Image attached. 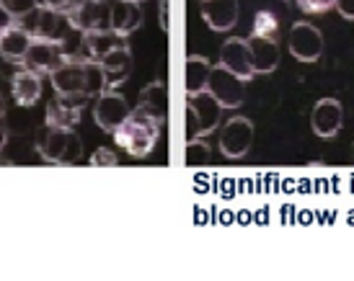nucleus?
<instances>
[{"label": "nucleus", "instance_id": "obj_1", "mask_svg": "<svg viewBox=\"0 0 354 281\" xmlns=\"http://www.w3.org/2000/svg\"><path fill=\"white\" fill-rule=\"evenodd\" d=\"M50 78L55 96L68 98L78 106H86L91 98L101 96L106 90V78H104L101 65L86 55H70L65 65L55 70Z\"/></svg>", "mask_w": 354, "mask_h": 281}, {"label": "nucleus", "instance_id": "obj_2", "mask_svg": "<svg viewBox=\"0 0 354 281\" xmlns=\"http://www.w3.org/2000/svg\"><path fill=\"white\" fill-rule=\"evenodd\" d=\"M16 26L24 29L31 39H44V41H55V44H62L65 55H78V44L75 41V29L70 23L68 13H59V10H52L47 6H37L34 10H29L26 16L16 19ZM83 37V34H80Z\"/></svg>", "mask_w": 354, "mask_h": 281}, {"label": "nucleus", "instance_id": "obj_3", "mask_svg": "<svg viewBox=\"0 0 354 281\" xmlns=\"http://www.w3.org/2000/svg\"><path fill=\"white\" fill-rule=\"evenodd\" d=\"M117 147H122L127 155L132 157H145L153 153L158 137H160V124H156L153 119L142 117L138 111H132L122 124L111 132Z\"/></svg>", "mask_w": 354, "mask_h": 281}, {"label": "nucleus", "instance_id": "obj_4", "mask_svg": "<svg viewBox=\"0 0 354 281\" xmlns=\"http://www.w3.org/2000/svg\"><path fill=\"white\" fill-rule=\"evenodd\" d=\"M37 153L47 163L73 165L83 157V145H80V137L73 129L44 124L37 132Z\"/></svg>", "mask_w": 354, "mask_h": 281}, {"label": "nucleus", "instance_id": "obj_5", "mask_svg": "<svg viewBox=\"0 0 354 281\" xmlns=\"http://www.w3.org/2000/svg\"><path fill=\"white\" fill-rule=\"evenodd\" d=\"M220 104L209 96L207 90L189 98L187 106V142L192 139H202L209 132H215V126H220Z\"/></svg>", "mask_w": 354, "mask_h": 281}, {"label": "nucleus", "instance_id": "obj_6", "mask_svg": "<svg viewBox=\"0 0 354 281\" xmlns=\"http://www.w3.org/2000/svg\"><path fill=\"white\" fill-rule=\"evenodd\" d=\"M68 16L73 29L80 34L111 31V0H78V6Z\"/></svg>", "mask_w": 354, "mask_h": 281}, {"label": "nucleus", "instance_id": "obj_7", "mask_svg": "<svg viewBox=\"0 0 354 281\" xmlns=\"http://www.w3.org/2000/svg\"><path fill=\"white\" fill-rule=\"evenodd\" d=\"M254 142V124L246 117L227 119L220 129V153L230 160H241L251 150Z\"/></svg>", "mask_w": 354, "mask_h": 281}, {"label": "nucleus", "instance_id": "obj_8", "mask_svg": "<svg viewBox=\"0 0 354 281\" xmlns=\"http://www.w3.org/2000/svg\"><path fill=\"white\" fill-rule=\"evenodd\" d=\"M65 59H68V55H65L62 44L34 39L24 62H21V70H29V72H37V75H52L55 70L65 65Z\"/></svg>", "mask_w": 354, "mask_h": 281}, {"label": "nucleus", "instance_id": "obj_9", "mask_svg": "<svg viewBox=\"0 0 354 281\" xmlns=\"http://www.w3.org/2000/svg\"><path fill=\"white\" fill-rule=\"evenodd\" d=\"M207 93L215 98L223 108H238L243 106V80L236 78L233 72H227L225 68L209 70V80H207Z\"/></svg>", "mask_w": 354, "mask_h": 281}, {"label": "nucleus", "instance_id": "obj_10", "mask_svg": "<svg viewBox=\"0 0 354 281\" xmlns=\"http://www.w3.org/2000/svg\"><path fill=\"white\" fill-rule=\"evenodd\" d=\"M287 47H290V55L297 62H315V59L324 55V34L315 29L313 23L300 21V23H295L290 29Z\"/></svg>", "mask_w": 354, "mask_h": 281}, {"label": "nucleus", "instance_id": "obj_11", "mask_svg": "<svg viewBox=\"0 0 354 281\" xmlns=\"http://www.w3.org/2000/svg\"><path fill=\"white\" fill-rule=\"evenodd\" d=\"M132 114L127 98L122 93H114V90H104L99 98H96V106H93V122L104 129V132H114L124 119Z\"/></svg>", "mask_w": 354, "mask_h": 281}, {"label": "nucleus", "instance_id": "obj_12", "mask_svg": "<svg viewBox=\"0 0 354 281\" xmlns=\"http://www.w3.org/2000/svg\"><path fill=\"white\" fill-rule=\"evenodd\" d=\"M220 68H225L227 72H233L236 78L243 83L256 75L254 62H251V52H248V41L241 37H230V39L220 47Z\"/></svg>", "mask_w": 354, "mask_h": 281}, {"label": "nucleus", "instance_id": "obj_13", "mask_svg": "<svg viewBox=\"0 0 354 281\" xmlns=\"http://www.w3.org/2000/svg\"><path fill=\"white\" fill-rule=\"evenodd\" d=\"M344 124V108L336 98H321L313 106V114H310V126L318 137L324 139H331V137L339 135V129Z\"/></svg>", "mask_w": 354, "mask_h": 281}, {"label": "nucleus", "instance_id": "obj_14", "mask_svg": "<svg viewBox=\"0 0 354 281\" xmlns=\"http://www.w3.org/2000/svg\"><path fill=\"white\" fill-rule=\"evenodd\" d=\"M132 111H138L142 117L153 119L156 124H166V117H168V90H166V83L163 80H153L150 86H145L140 90V98H138V106L132 108Z\"/></svg>", "mask_w": 354, "mask_h": 281}, {"label": "nucleus", "instance_id": "obj_15", "mask_svg": "<svg viewBox=\"0 0 354 281\" xmlns=\"http://www.w3.org/2000/svg\"><path fill=\"white\" fill-rule=\"evenodd\" d=\"M199 10L212 31H230L238 21V0H199Z\"/></svg>", "mask_w": 354, "mask_h": 281}, {"label": "nucleus", "instance_id": "obj_16", "mask_svg": "<svg viewBox=\"0 0 354 281\" xmlns=\"http://www.w3.org/2000/svg\"><path fill=\"white\" fill-rule=\"evenodd\" d=\"M246 41H248V52H251V62H254L256 72H261V75L274 72L277 65H279V47H277L274 37L251 34Z\"/></svg>", "mask_w": 354, "mask_h": 281}, {"label": "nucleus", "instance_id": "obj_17", "mask_svg": "<svg viewBox=\"0 0 354 281\" xmlns=\"http://www.w3.org/2000/svg\"><path fill=\"white\" fill-rule=\"evenodd\" d=\"M142 23V8L135 0H111V31L127 39Z\"/></svg>", "mask_w": 354, "mask_h": 281}, {"label": "nucleus", "instance_id": "obj_18", "mask_svg": "<svg viewBox=\"0 0 354 281\" xmlns=\"http://www.w3.org/2000/svg\"><path fill=\"white\" fill-rule=\"evenodd\" d=\"M124 44H127L124 37H119L117 31H88V34L80 37V49H83V55H86L88 59H96V62H101L109 52L124 47Z\"/></svg>", "mask_w": 354, "mask_h": 281}, {"label": "nucleus", "instance_id": "obj_19", "mask_svg": "<svg viewBox=\"0 0 354 281\" xmlns=\"http://www.w3.org/2000/svg\"><path fill=\"white\" fill-rule=\"evenodd\" d=\"M101 70H104V78H106V88L111 86H122L124 80L132 75V52H129V47L124 44V47L114 49V52H109L106 57L99 62Z\"/></svg>", "mask_w": 354, "mask_h": 281}, {"label": "nucleus", "instance_id": "obj_20", "mask_svg": "<svg viewBox=\"0 0 354 281\" xmlns=\"http://www.w3.org/2000/svg\"><path fill=\"white\" fill-rule=\"evenodd\" d=\"M80 117H83V106L73 104L68 98L55 96L50 104H47V124H52V126L73 129V126L80 122Z\"/></svg>", "mask_w": 354, "mask_h": 281}, {"label": "nucleus", "instance_id": "obj_21", "mask_svg": "<svg viewBox=\"0 0 354 281\" xmlns=\"http://www.w3.org/2000/svg\"><path fill=\"white\" fill-rule=\"evenodd\" d=\"M41 96V75L29 72V70H19L13 75V98L19 106H34Z\"/></svg>", "mask_w": 354, "mask_h": 281}, {"label": "nucleus", "instance_id": "obj_22", "mask_svg": "<svg viewBox=\"0 0 354 281\" xmlns=\"http://www.w3.org/2000/svg\"><path fill=\"white\" fill-rule=\"evenodd\" d=\"M31 41L34 39H31L26 31L19 29V26H13L8 34L0 37V57L8 59V62H19L21 65L24 57H26V52H29Z\"/></svg>", "mask_w": 354, "mask_h": 281}, {"label": "nucleus", "instance_id": "obj_23", "mask_svg": "<svg viewBox=\"0 0 354 281\" xmlns=\"http://www.w3.org/2000/svg\"><path fill=\"white\" fill-rule=\"evenodd\" d=\"M209 70H212V65L207 62V57H199V55H189L187 57V96L189 98L207 90Z\"/></svg>", "mask_w": 354, "mask_h": 281}, {"label": "nucleus", "instance_id": "obj_24", "mask_svg": "<svg viewBox=\"0 0 354 281\" xmlns=\"http://www.w3.org/2000/svg\"><path fill=\"white\" fill-rule=\"evenodd\" d=\"M187 163L189 165H207L209 163V147L202 139H192L187 145Z\"/></svg>", "mask_w": 354, "mask_h": 281}, {"label": "nucleus", "instance_id": "obj_25", "mask_svg": "<svg viewBox=\"0 0 354 281\" xmlns=\"http://www.w3.org/2000/svg\"><path fill=\"white\" fill-rule=\"evenodd\" d=\"M277 31V19L269 13V10H259L254 19V34L259 37H274Z\"/></svg>", "mask_w": 354, "mask_h": 281}, {"label": "nucleus", "instance_id": "obj_26", "mask_svg": "<svg viewBox=\"0 0 354 281\" xmlns=\"http://www.w3.org/2000/svg\"><path fill=\"white\" fill-rule=\"evenodd\" d=\"M6 8H8V13L13 16V19H21V16H26L29 10H34L39 3L37 0H0Z\"/></svg>", "mask_w": 354, "mask_h": 281}, {"label": "nucleus", "instance_id": "obj_27", "mask_svg": "<svg viewBox=\"0 0 354 281\" xmlns=\"http://www.w3.org/2000/svg\"><path fill=\"white\" fill-rule=\"evenodd\" d=\"M336 0H297V8L303 13H310V16H318V13H326L328 8H334Z\"/></svg>", "mask_w": 354, "mask_h": 281}, {"label": "nucleus", "instance_id": "obj_28", "mask_svg": "<svg viewBox=\"0 0 354 281\" xmlns=\"http://www.w3.org/2000/svg\"><path fill=\"white\" fill-rule=\"evenodd\" d=\"M119 163V157H117V153H111L109 147H101V150H96L93 155H91V165H117Z\"/></svg>", "mask_w": 354, "mask_h": 281}, {"label": "nucleus", "instance_id": "obj_29", "mask_svg": "<svg viewBox=\"0 0 354 281\" xmlns=\"http://www.w3.org/2000/svg\"><path fill=\"white\" fill-rule=\"evenodd\" d=\"M41 6H47L52 10H59V13H70V10L78 6V0H41Z\"/></svg>", "mask_w": 354, "mask_h": 281}, {"label": "nucleus", "instance_id": "obj_30", "mask_svg": "<svg viewBox=\"0 0 354 281\" xmlns=\"http://www.w3.org/2000/svg\"><path fill=\"white\" fill-rule=\"evenodd\" d=\"M13 26H16V19H13V16L8 13V8L0 3V37H3V34H8Z\"/></svg>", "mask_w": 354, "mask_h": 281}, {"label": "nucleus", "instance_id": "obj_31", "mask_svg": "<svg viewBox=\"0 0 354 281\" xmlns=\"http://www.w3.org/2000/svg\"><path fill=\"white\" fill-rule=\"evenodd\" d=\"M334 8L342 13V19L346 21H354V0H336Z\"/></svg>", "mask_w": 354, "mask_h": 281}, {"label": "nucleus", "instance_id": "obj_32", "mask_svg": "<svg viewBox=\"0 0 354 281\" xmlns=\"http://www.w3.org/2000/svg\"><path fill=\"white\" fill-rule=\"evenodd\" d=\"M160 26L168 31V0H160Z\"/></svg>", "mask_w": 354, "mask_h": 281}, {"label": "nucleus", "instance_id": "obj_33", "mask_svg": "<svg viewBox=\"0 0 354 281\" xmlns=\"http://www.w3.org/2000/svg\"><path fill=\"white\" fill-rule=\"evenodd\" d=\"M6 139H8V132H6V126L0 124V153H3V147H6Z\"/></svg>", "mask_w": 354, "mask_h": 281}, {"label": "nucleus", "instance_id": "obj_34", "mask_svg": "<svg viewBox=\"0 0 354 281\" xmlns=\"http://www.w3.org/2000/svg\"><path fill=\"white\" fill-rule=\"evenodd\" d=\"M3 114H6V101H3V93H0V119H3Z\"/></svg>", "mask_w": 354, "mask_h": 281}, {"label": "nucleus", "instance_id": "obj_35", "mask_svg": "<svg viewBox=\"0 0 354 281\" xmlns=\"http://www.w3.org/2000/svg\"><path fill=\"white\" fill-rule=\"evenodd\" d=\"M349 160H352V165H354V142H352V155H349Z\"/></svg>", "mask_w": 354, "mask_h": 281}, {"label": "nucleus", "instance_id": "obj_36", "mask_svg": "<svg viewBox=\"0 0 354 281\" xmlns=\"http://www.w3.org/2000/svg\"><path fill=\"white\" fill-rule=\"evenodd\" d=\"M135 3H142V0H135Z\"/></svg>", "mask_w": 354, "mask_h": 281}]
</instances>
